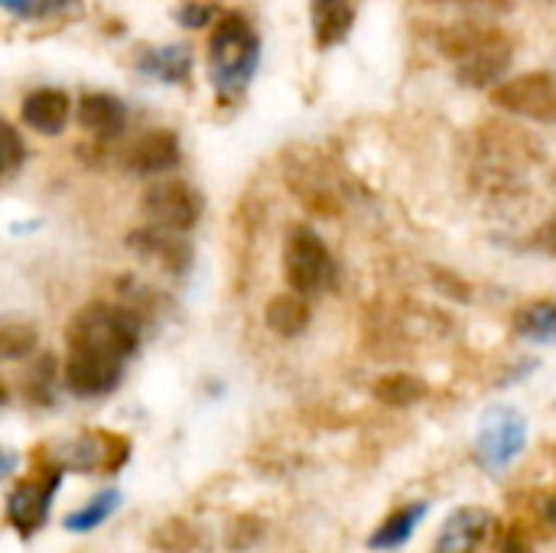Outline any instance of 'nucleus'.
Segmentation results:
<instances>
[{
	"instance_id": "f257e3e1",
	"label": "nucleus",
	"mask_w": 556,
	"mask_h": 553,
	"mask_svg": "<svg viewBox=\"0 0 556 553\" xmlns=\"http://www.w3.org/2000/svg\"><path fill=\"white\" fill-rule=\"evenodd\" d=\"M261 65V39L244 13H225L208 33V78L222 98L248 88Z\"/></svg>"
},
{
	"instance_id": "f03ea898",
	"label": "nucleus",
	"mask_w": 556,
	"mask_h": 553,
	"mask_svg": "<svg viewBox=\"0 0 556 553\" xmlns=\"http://www.w3.org/2000/svg\"><path fill=\"white\" fill-rule=\"evenodd\" d=\"M65 342L68 349H91L127 362L140 345V319L127 306L94 300L68 319Z\"/></svg>"
},
{
	"instance_id": "7ed1b4c3",
	"label": "nucleus",
	"mask_w": 556,
	"mask_h": 553,
	"mask_svg": "<svg viewBox=\"0 0 556 553\" xmlns=\"http://www.w3.org/2000/svg\"><path fill=\"white\" fill-rule=\"evenodd\" d=\"M62 473L65 466L59 460H42V463H33V469L10 489L7 525L20 538H33L49 521V508H52V499L59 495Z\"/></svg>"
},
{
	"instance_id": "20e7f679",
	"label": "nucleus",
	"mask_w": 556,
	"mask_h": 553,
	"mask_svg": "<svg viewBox=\"0 0 556 553\" xmlns=\"http://www.w3.org/2000/svg\"><path fill=\"white\" fill-rule=\"evenodd\" d=\"M283 277L293 293L316 297L336 284V261L309 225H293L283 244Z\"/></svg>"
},
{
	"instance_id": "39448f33",
	"label": "nucleus",
	"mask_w": 556,
	"mask_h": 553,
	"mask_svg": "<svg viewBox=\"0 0 556 553\" xmlns=\"http://www.w3.org/2000/svg\"><path fill=\"white\" fill-rule=\"evenodd\" d=\"M525 443H528V424H525V417L518 411H511V407H495V411L485 414V420L479 427V437H476V463L485 473L498 476V473H505L518 460V453L525 450Z\"/></svg>"
},
{
	"instance_id": "423d86ee",
	"label": "nucleus",
	"mask_w": 556,
	"mask_h": 553,
	"mask_svg": "<svg viewBox=\"0 0 556 553\" xmlns=\"http://www.w3.org/2000/svg\"><path fill=\"white\" fill-rule=\"evenodd\" d=\"M492 101H495V108H502L508 114L551 124V121H556V75L525 72L518 78L498 81L492 88Z\"/></svg>"
},
{
	"instance_id": "0eeeda50",
	"label": "nucleus",
	"mask_w": 556,
	"mask_h": 553,
	"mask_svg": "<svg viewBox=\"0 0 556 553\" xmlns=\"http://www.w3.org/2000/svg\"><path fill=\"white\" fill-rule=\"evenodd\" d=\"M199 196L192 192L189 183H153L147 186L143 199H140V212L147 215L150 225L156 228H169V231H189L199 222Z\"/></svg>"
},
{
	"instance_id": "6e6552de",
	"label": "nucleus",
	"mask_w": 556,
	"mask_h": 553,
	"mask_svg": "<svg viewBox=\"0 0 556 553\" xmlns=\"http://www.w3.org/2000/svg\"><path fill=\"white\" fill-rule=\"evenodd\" d=\"M124 378V362L91 349H68L65 388L78 398H108Z\"/></svg>"
},
{
	"instance_id": "1a4fd4ad",
	"label": "nucleus",
	"mask_w": 556,
	"mask_h": 553,
	"mask_svg": "<svg viewBox=\"0 0 556 553\" xmlns=\"http://www.w3.org/2000/svg\"><path fill=\"white\" fill-rule=\"evenodd\" d=\"M492 525L495 521L485 508H456L443 521L433 553H476L482 548V541L489 538Z\"/></svg>"
},
{
	"instance_id": "9d476101",
	"label": "nucleus",
	"mask_w": 556,
	"mask_h": 553,
	"mask_svg": "<svg viewBox=\"0 0 556 553\" xmlns=\"http://www.w3.org/2000/svg\"><path fill=\"white\" fill-rule=\"evenodd\" d=\"M68 114H72V101L62 88H36L20 104V121L42 137L62 134L68 124Z\"/></svg>"
},
{
	"instance_id": "9b49d317",
	"label": "nucleus",
	"mask_w": 556,
	"mask_h": 553,
	"mask_svg": "<svg viewBox=\"0 0 556 553\" xmlns=\"http://www.w3.org/2000/svg\"><path fill=\"white\" fill-rule=\"evenodd\" d=\"M127 248H134L147 257H156L173 274H182L192 261V251L182 241V231H169V228H156V225L127 235Z\"/></svg>"
},
{
	"instance_id": "f8f14e48",
	"label": "nucleus",
	"mask_w": 556,
	"mask_h": 553,
	"mask_svg": "<svg viewBox=\"0 0 556 553\" xmlns=\"http://www.w3.org/2000/svg\"><path fill=\"white\" fill-rule=\"evenodd\" d=\"M78 124L98 140H111L127 127V108L108 91H88L78 98Z\"/></svg>"
},
{
	"instance_id": "ddd939ff",
	"label": "nucleus",
	"mask_w": 556,
	"mask_h": 553,
	"mask_svg": "<svg viewBox=\"0 0 556 553\" xmlns=\"http://www.w3.org/2000/svg\"><path fill=\"white\" fill-rule=\"evenodd\" d=\"M176 163H179V140L173 130H147L127 150V169L143 173V176L173 169Z\"/></svg>"
},
{
	"instance_id": "4468645a",
	"label": "nucleus",
	"mask_w": 556,
	"mask_h": 553,
	"mask_svg": "<svg viewBox=\"0 0 556 553\" xmlns=\"http://www.w3.org/2000/svg\"><path fill=\"white\" fill-rule=\"evenodd\" d=\"M437 49L443 55H453V59H466L472 52H482V49H492V46H505L511 42L498 26H476V23H459V26H443L437 33Z\"/></svg>"
},
{
	"instance_id": "2eb2a0df",
	"label": "nucleus",
	"mask_w": 556,
	"mask_h": 553,
	"mask_svg": "<svg viewBox=\"0 0 556 553\" xmlns=\"http://www.w3.org/2000/svg\"><path fill=\"white\" fill-rule=\"evenodd\" d=\"M309 16H313V36L319 49L339 46L352 23H355V3L352 0H313L309 3Z\"/></svg>"
},
{
	"instance_id": "dca6fc26",
	"label": "nucleus",
	"mask_w": 556,
	"mask_h": 553,
	"mask_svg": "<svg viewBox=\"0 0 556 553\" xmlns=\"http://www.w3.org/2000/svg\"><path fill=\"white\" fill-rule=\"evenodd\" d=\"M508 65H511V42L492 46V49H482V52L459 59L456 78H459V85H469V88H489V85L502 81Z\"/></svg>"
},
{
	"instance_id": "f3484780",
	"label": "nucleus",
	"mask_w": 556,
	"mask_h": 553,
	"mask_svg": "<svg viewBox=\"0 0 556 553\" xmlns=\"http://www.w3.org/2000/svg\"><path fill=\"white\" fill-rule=\"evenodd\" d=\"M309 303L303 300V293H280L267 303L264 310V323L274 336L280 339H296L306 332L309 326Z\"/></svg>"
},
{
	"instance_id": "a211bd4d",
	"label": "nucleus",
	"mask_w": 556,
	"mask_h": 553,
	"mask_svg": "<svg viewBox=\"0 0 556 553\" xmlns=\"http://www.w3.org/2000/svg\"><path fill=\"white\" fill-rule=\"evenodd\" d=\"M375 401L384 404V407H394V411H407L420 401L430 398V385L417 375H407V372H391V375H381L371 388Z\"/></svg>"
},
{
	"instance_id": "6ab92c4d",
	"label": "nucleus",
	"mask_w": 556,
	"mask_h": 553,
	"mask_svg": "<svg viewBox=\"0 0 556 553\" xmlns=\"http://www.w3.org/2000/svg\"><path fill=\"white\" fill-rule=\"evenodd\" d=\"M427 512H430L427 502H410V505L391 512V515L384 518V525L368 538V548H371V551H394V548L407 544L410 535H414V528L427 518Z\"/></svg>"
},
{
	"instance_id": "aec40b11",
	"label": "nucleus",
	"mask_w": 556,
	"mask_h": 553,
	"mask_svg": "<svg viewBox=\"0 0 556 553\" xmlns=\"http://www.w3.org/2000/svg\"><path fill=\"white\" fill-rule=\"evenodd\" d=\"M140 72L156 78V81H166V85H179L189 78V68H192V59H189V49L186 46H160V49H150L140 55Z\"/></svg>"
},
{
	"instance_id": "412c9836",
	"label": "nucleus",
	"mask_w": 556,
	"mask_h": 553,
	"mask_svg": "<svg viewBox=\"0 0 556 553\" xmlns=\"http://www.w3.org/2000/svg\"><path fill=\"white\" fill-rule=\"evenodd\" d=\"M515 332L538 345H556V303H531L515 313Z\"/></svg>"
},
{
	"instance_id": "4be33fe9",
	"label": "nucleus",
	"mask_w": 556,
	"mask_h": 553,
	"mask_svg": "<svg viewBox=\"0 0 556 553\" xmlns=\"http://www.w3.org/2000/svg\"><path fill=\"white\" fill-rule=\"evenodd\" d=\"M117 505H121V492L117 489H104L94 499H88V505H81L78 512H68L65 521H62V528L68 535H88V531L101 528L117 512Z\"/></svg>"
},
{
	"instance_id": "5701e85b",
	"label": "nucleus",
	"mask_w": 556,
	"mask_h": 553,
	"mask_svg": "<svg viewBox=\"0 0 556 553\" xmlns=\"http://www.w3.org/2000/svg\"><path fill=\"white\" fill-rule=\"evenodd\" d=\"M150 544L160 553H199L202 544H205V538H202V531L189 518H169V521L153 528Z\"/></svg>"
},
{
	"instance_id": "b1692460",
	"label": "nucleus",
	"mask_w": 556,
	"mask_h": 553,
	"mask_svg": "<svg viewBox=\"0 0 556 553\" xmlns=\"http://www.w3.org/2000/svg\"><path fill=\"white\" fill-rule=\"evenodd\" d=\"M264 531H267V525L257 515H235L225 525V548L231 553L254 551L264 541Z\"/></svg>"
},
{
	"instance_id": "393cba45",
	"label": "nucleus",
	"mask_w": 556,
	"mask_h": 553,
	"mask_svg": "<svg viewBox=\"0 0 556 553\" xmlns=\"http://www.w3.org/2000/svg\"><path fill=\"white\" fill-rule=\"evenodd\" d=\"M26 398L39 407H49L55 404V359L52 355H42L33 368H29V378L23 385Z\"/></svg>"
},
{
	"instance_id": "a878e982",
	"label": "nucleus",
	"mask_w": 556,
	"mask_h": 553,
	"mask_svg": "<svg viewBox=\"0 0 556 553\" xmlns=\"http://www.w3.org/2000/svg\"><path fill=\"white\" fill-rule=\"evenodd\" d=\"M33 349H36V329L33 326H26V323H7L0 329V355L7 362L26 359Z\"/></svg>"
},
{
	"instance_id": "bb28decb",
	"label": "nucleus",
	"mask_w": 556,
	"mask_h": 553,
	"mask_svg": "<svg viewBox=\"0 0 556 553\" xmlns=\"http://www.w3.org/2000/svg\"><path fill=\"white\" fill-rule=\"evenodd\" d=\"M72 3H78V0H3V10L13 13V16L33 20V16L59 13V10H65V7H72Z\"/></svg>"
},
{
	"instance_id": "cd10ccee",
	"label": "nucleus",
	"mask_w": 556,
	"mask_h": 553,
	"mask_svg": "<svg viewBox=\"0 0 556 553\" xmlns=\"http://www.w3.org/2000/svg\"><path fill=\"white\" fill-rule=\"evenodd\" d=\"M176 20L189 29H202L215 20V7L212 3H202V0H186L179 10H176Z\"/></svg>"
},
{
	"instance_id": "c85d7f7f",
	"label": "nucleus",
	"mask_w": 556,
	"mask_h": 553,
	"mask_svg": "<svg viewBox=\"0 0 556 553\" xmlns=\"http://www.w3.org/2000/svg\"><path fill=\"white\" fill-rule=\"evenodd\" d=\"M7 163H3V173L7 176H13L16 169H20V163L26 160V150H23V143H20V134L7 124Z\"/></svg>"
},
{
	"instance_id": "c756f323",
	"label": "nucleus",
	"mask_w": 556,
	"mask_h": 553,
	"mask_svg": "<svg viewBox=\"0 0 556 553\" xmlns=\"http://www.w3.org/2000/svg\"><path fill=\"white\" fill-rule=\"evenodd\" d=\"M498 553H534V551H531L528 538H525L518 528H511V531H505V535H502V541H498Z\"/></svg>"
},
{
	"instance_id": "7c9ffc66",
	"label": "nucleus",
	"mask_w": 556,
	"mask_h": 553,
	"mask_svg": "<svg viewBox=\"0 0 556 553\" xmlns=\"http://www.w3.org/2000/svg\"><path fill=\"white\" fill-rule=\"evenodd\" d=\"M534 244H538L541 251H547V254H554L556 257V218L554 222H547V225H541V228L534 231Z\"/></svg>"
},
{
	"instance_id": "2f4dec72",
	"label": "nucleus",
	"mask_w": 556,
	"mask_h": 553,
	"mask_svg": "<svg viewBox=\"0 0 556 553\" xmlns=\"http://www.w3.org/2000/svg\"><path fill=\"white\" fill-rule=\"evenodd\" d=\"M541 515H544V521H547L551 528H556V495H547V499H544Z\"/></svg>"
},
{
	"instance_id": "473e14b6",
	"label": "nucleus",
	"mask_w": 556,
	"mask_h": 553,
	"mask_svg": "<svg viewBox=\"0 0 556 553\" xmlns=\"http://www.w3.org/2000/svg\"><path fill=\"white\" fill-rule=\"evenodd\" d=\"M554 183H556V176H554Z\"/></svg>"
}]
</instances>
